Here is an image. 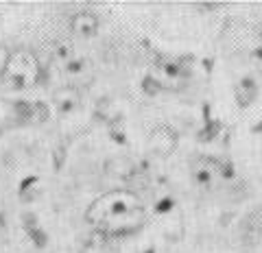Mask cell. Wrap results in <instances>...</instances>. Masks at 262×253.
I'll return each instance as SVG.
<instances>
[{"label": "cell", "mask_w": 262, "mask_h": 253, "mask_svg": "<svg viewBox=\"0 0 262 253\" xmlns=\"http://www.w3.org/2000/svg\"><path fill=\"white\" fill-rule=\"evenodd\" d=\"M88 220L98 234L107 236H125L134 234L146 223L144 203L131 190H110L90 203L85 212Z\"/></svg>", "instance_id": "1"}, {"label": "cell", "mask_w": 262, "mask_h": 253, "mask_svg": "<svg viewBox=\"0 0 262 253\" xmlns=\"http://www.w3.org/2000/svg\"><path fill=\"white\" fill-rule=\"evenodd\" d=\"M9 48L7 46H0V77H3V72H5V66H7V61H9Z\"/></svg>", "instance_id": "8"}, {"label": "cell", "mask_w": 262, "mask_h": 253, "mask_svg": "<svg viewBox=\"0 0 262 253\" xmlns=\"http://www.w3.org/2000/svg\"><path fill=\"white\" fill-rule=\"evenodd\" d=\"M81 253H116V247L112 244V238H107L103 234H96L92 240L85 242Z\"/></svg>", "instance_id": "7"}, {"label": "cell", "mask_w": 262, "mask_h": 253, "mask_svg": "<svg viewBox=\"0 0 262 253\" xmlns=\"http://www.w3.org/2000/svg\"><path fill=\"white\" fill-rule=\"evenodd\" d=\"M149 146L153 153L162 155V157H166V155H170L175 151L177 146V133L170 129L168 125H158L151 129L149 133Z\"/></svg>", "instance_id": "4"}, {"label": "cell", "mask_w": 262, "mask_h": 253, "mask_svg": "<svg viewBox=\"0 0 262 253\" xmlns=\"http://www.w3.org/2000/svg\"><path fill=\"white\" fill-rule=\"evenodd\" d=\"M190 175L192 181L203 188V190H216L227 179V166L216 157L210 155H199L190 162Z\"/></svg>", "instance_id": "3"}, {"label": "cell", "mask_w": 262, "mask_h": 253, "mask_svg": "<svg viewBox=\"0 0 262 253\" xmlns=\"http://www.w3.org/2000/svg\"><path fill=\"white\" fill-rule=\"evenodd\" d=\"M42 77V63L35 53L27 51V48H18L9 55V61L5 66V72L0 81L7 89L11 92H24L31 89Z\"/></svg>", "instance_id": "2"}, {"label": "cell", "mask_w": 262, "mask_h": 253, "mask_svg": "<svg viewBox=\"0 0 262 253\" xmlns=\"http://www.w3.org/2000/svg\"><path fill=\"white\" fill-rule=\"evenodd\" d=\"M70 33L81 39H90L98 33V15L92 11H79L70 18Z\"/></svg>", "instance_id": "5"}, {"label": "cell", "mask_w": 262, "mask_h": 253, "mask_svg": "<svg viewBox=\"0 0 262 253\" xmlns=\"http://www.w3.org/2000/svg\"><path fill=\"white\" fill-rule=\"evenodd\" d=\"M61 68H63L66 79L75 85L85 83V81H90V77H92V66H90V61L85 57H79V55H75L68 63H63Z\"/></svg>", "instance_id": "6"}]
</instances>
